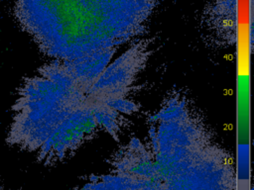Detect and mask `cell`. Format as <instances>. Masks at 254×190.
Segmentation results:
<instances>
[{"label":"cell","instance_id":"obj_1","mask_svg":"<svg viewBox=\"0 0 254 190\" xmlns=\"http://www.w3.org/2000/svg\"><path fill=\"white\" fill-rule=\"evenodd\" d=\"M150 56L140 44L111 59L42 65L18 89L7 142L51 163L98 135L117 139L141 108L139 79Z\"/></svg>","mask_w":254,"mask_h":190},{"label":"cell","instance_id":"obj_2","mask_svg":"<svg viewBox=\"0 0 254 190\" xmlns=\"http://www.w3.org/2000/svg\"><path fill=\"white\" fill-rule=\"evenodd\" d=\"M0 190H3V189H2V187H1V185H0Z\"/></svg>","mask_w":254,"mask_h":190}]
</instances>
